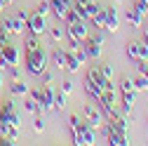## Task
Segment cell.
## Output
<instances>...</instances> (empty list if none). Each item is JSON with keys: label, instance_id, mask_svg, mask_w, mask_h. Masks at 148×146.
I'll use <instances>...</instances> for the list:
<instances>
[{"label": "cell", "instance_id": "obj_36", "mask_svg": "<svg viewBox=\"0 0 148 146\" xmlns=\"http://www.w3.org/2000/svg\"><path fill=\"white\" fill-rule=\"evenodd\" d=\"M40 78H42V83H45V85H52V80H54V76H52V73H47V71H42V73H40Z\"/></svg>", "mask_w": 148, "mask_h": 146}, {"label": "cell", "instance_id": "obj_10", "mask_svg": "<svg viewBox=\"0 0 148 146\" xmlns=\"http://www.w3.org/2000/svg\"><path fill=\"white\" fill-rule=\"evenodd\" d=\"M82 113H85V118H87V123L94 127H101V123H103V113L99 111V108L94 106V104H85V108H82Z\"/></svg>", "mask_w": 148, "mask_h": 146}, {"label": "cell", "instance_id": "obj_33", "mask_svg": "<svg viewBox=\"0 0 148 146\" xmlns=\"http://www.w3.org/2000/svg\"><path fill=\"white\" fill-rule=\"evenodd\" d=\"M101 73H103V78H108V80H113V66H108V64H103V66H101Z\"/></svg>", "mask_w": 148, "mask_h": 146}, {"label": "cell", "instance_id": "obj_26", "mask_svg": "<svg viewBox=\"0 0 148 146\" xmlns=\"http://www.w3.org/2000/svg\"><path fill=\"white\" fill-rule=\"evenodd\" d=\"M35 47H40V43H38V35H28V38H26V52H33Z\"/></svg>", "mask_w": 148, "mask_h": 146}, {"label": "cell", "instance_id": "obj_2", "mask_svg": "<svg viewBox=\"0 0 148 146\" xmlns=\"http://www.w3.org/2000/svg\"><path fill=\"white\" fill-rule=\"evenodd\" d=\"M26 21H28V12L26 10H19L14 17H3V28L10 33V35H24V31H28V26H26Z\"/></svg>", "mask_w": 148, "mask_h": 146}, {"label": "cell", "instance_id": "obj_31", "mask_svg": "<svg viewBox=\"0 0 148 146\" xmlns=\"http://www.w3.org/2000/svg\"><path fill=\"white\" fill-rule=\"evenodd\" d=\"M33 132H38V134L45 132V123H42V118H35V120H33Z\"/></svg>", "mask_w": 148, "mask_h": 146}, {"label": "cell", "instance_id": "obj_40", "mask_svg": "<svg viewBox=\"0 0 148 146\" xmlns=\"http://www.w3.org/2000/svg\"><path fill=\"white\" fill-rule=\"evenodd\" d=\"M3 83H5V80H3V76H0V90H3Z\"/></svg>", "mask_w": 148, "mask_h": 146}, {"label": "cell", "instance_id": "obj_7", "mask_svg": "<svg viewBox=\"0 0 148 146\" xmlns=\"http://www.w3.org/2000/svg\"><path fill=\"white\" fill-rule=\"evenodd\" d=\"M26 26H28V31L33 33V35H45L47 33V21H45V17L42 14H38V12H33V14H28V21H26Z\"/></svg>", "mask_w": 148, "mask_h": 146}, {"label": "cell", "instance_id": "obj_38", "mask_svg": "<svg viewBox=\"0 0 148 146\" xmlns=\"http://www.w3.org/2000/svg\"><path fill=\"white\" fill-rule=\"evenodd\" d=\"M143 43H146V45H148V28H146V31H143Z\"/></svg>", "mask_w": 148, "mask_h": 146}, {"label": "cell", "instance_id": "obj_28", "mask_svg": "<svg viewBox=\"0 0 148 146\" xmlns=\"http://www.w3.org/2000/svg\"><path fill=\"white\" fill-rule=\"evenodd\" d=\"M97 12H99V5H97V3H87V7H85V19H92Z\"/></svg>", "mask_w": 148, "mask_h": 146}, {"label": "cell", "instance_id": "obj_34", "mask_svg": "<svg viewBox=\"0 0 148 146\" xmlns=\"http://www.w3.org/2000/svg\"><path fill=\"white\" fill-rule=\"evenodd\" d=\"M134 10H139L143 17H148V5H146V3H141V0H136V3H134Z\"/></svg>", "mask_w": 148, "mask_h": 146}, {"label": "cell", "instance_id": "obj_23", "mask_svg": "<svg viewBox=\"0 0 148 146\" xmlns=\"http://www.w3.org/2000/svg\"><path fill=\"white\" fill-rule=\"evenodd\" d=\"M132 83H134V90H136V92H146V90H148V78L141 76V73H139Z\"/></svg>", "mask_w": 148, "mask_h": 146}, {"label": "cell", "instance_id": "obj_12", "mask_svg": "<svg viewBox=\"0 0 148 146\" xmlns=\"http://www.w3.org/2000/svg\"><path fill=\"white\" fill-rule=\"evenodd\" d=\"M3 59L7 61V68H10V66H19V61H21V52H19V47L7 43L5 50H3Z\"/></svg>", "mask_w": 148, "mask_h": 146}, {"label": "cell", "instance_id": "obj_19", "mask_svg": "<svg viewBox=\"0 0 148 146\" xmlns=\"http://www.w3.org/2000/svg\"><path fill=\"white\" fill-rule=\"evenodd\" d=\"M47 33H49L52 43H61L66 38V28H61V26H52V28H47Z\"/></svg>", "mask_w": 148, "mask_h": 146}, {"label": "cell", "instance_id": "obj_18", "mask_svg": "<svg viewBox=\"0 0 148 146\" xmlns=\"http://www.w3.org/2000/svg\"><path fill=\"white\" fill-rule=\"evenodd\" d=\"M80 66H82V64L78 61L75 52H71V50H68V57H66V71H68V73H78Z\"/></svg>", "mask_w": 148, "mask_h": 146}, {"label": "cell", "instance_id": "obj_3", "mask_svg": "<svg viewBox=\"0 0 148 146\" xmlns=\"http://www.w3.org/2000/svg\"><path fill=\"white\" fill-rule=\"evenodd\" d=\"M73 144L78 146H89L97 141V134H94V127H92L89 123H80L78 127H73Z\"/></svg>", "mask_w": 148, "mask_h": 146}, {"label": "cell", "instance_id": "obj_22", "mask_svg": "<svg viewBox=\"0 0 148 146\" xmlns=\"http://www.w3.org/2000/svg\"><path fill=\"white\" fill-rule=\"evenodd\" d=\"M24 111L26 113H33V116H38L40 113V106H38V101H35V99H24Z\"/></svg>", "mask_w": 148, "mask_h": 146}, {"label": "cell", "instance_id": "obj_20", "mask_svg": "<svg viewBox=\"0 0 148 146\" xmlns=\"http://www.w3.org/2000/svg\"><path fill=\"white\" fill-rule=\"evenodd\" d=\"M92 24L97 28H106V7H99V12L92 17Z\"/></svg>", "mask_w": 148, "mask_h": 146}, {"label": "cell", "instance_id": "obj_24", "mask_svg": "<svg viewBox=\"0 0 148 146\" xmlns=\"http://www.w3.org/2000/svg\"><path fill=\"white\" fill-rule=\"evenodd\" d=\"M85 90H87V94H89L92 99H99V97H101V92H103L101 87H97V85H92L89 80H85Z\"/></svg>", "mask_w": 148, "mask_h": 146}, {"label": "cell", "instance_id": "obj_9", "mask_svg": "<svg viewBox=\"0 0 148 146\" xmlns=\"http://www.w3.org/2000/svg\"><path fill=\"white\" fill-rule=\"evenodd\" d=\"M127 54L132 61H148V45L146 43H129Z\"/></svg>", "mask_w": 148, "mask_h": 146}, {"label": "cell", "instance_id": "obj_11", "mask_svg": "<svg viewBox=\"0 0 148 146\" xmlns=\"http://www.w3.org/2000/svg\"><path fill=\"white\" fill-rule=\"evenodd\" d=\"M54 94H57V90H54L52 85H47L42 92H40V101H38V106H40L42 113H47V111H52V108H54Z\"/></svg>", "mask_w": 148, "mask_h": 146}, {"label": "cell", "instance_id": "obj_25", "mask_svg": "<svg viewBox=\"0 0 148 146\" xmlns=\"http://www.w3.org/2000/svg\"><path fill=\"white\" fill-rule=\"evenodd\" d=\"M120 92H136L132 78H122V80H120Z\"/></svg>", "mask_w": 148, "mask_h": 146}, {"label": "cell", "instance_id": "obj_21", "mask_svg": "<svg viewBox=\"0 0 148 146\" xmlns=\"http://www.w3.org/2000/svg\"><path fill=\"white\" fill-rule=\"evenodd\" d=\"M66 106H68V94L66 92H57L54 94V108H57V111H64Z\"/></svg>", "mask_w": 148, "mask_h": 146}, {"label": "cell", "instance_id": "obj_1", "mask_svg": "<svg viewBox=\"0 0 148 146\" xmlns=\"http://www.w3.org/2000/svg\"><path fill=\"white\" fill-rule=\"evenodd\" d=\"M47 61H49V54L42 45L35 47L33 52H26V71L31 76H40L42 71H47Z\"/></svg>", "mask_w": 148, "mask_h": 146}, {"label": "cell", "instance_id": "obj_32", "mask_svg": "<svg viewBox=\"0 0 148 146\" xmlns=\"http://www.w3.org/2000/svg\"><path fill=\"white\" fill-rule=\"evenodd\" d=\"M73 85H75L73 80H64V83H61V92H66V94H73Z\"/></svg>", "mask_w": 148, "mask_h": 146}, {"label": "cell", "instance_id": "obj_17", "mask_svg": "<svg viewBox=\"0 0 148 146\" xmlns=\"http://www.w3.org/2000/svg\"><path fill=\"white\" fill-rule=\"evenodd\" d=\"M127 21H129V26H132V28H139V26L143 24V14L132 7V10H127Z\"/></svg>", "mask_w": 148, "mask_h": 146}, {"label": "cell", "instance_id": "obj_13", "mask_svg": "<svg viewBox=\"0 0 148 146\" xmlns=\"http://www.w3.org/2000/svg\"><path fill=\"white\" fill-rule=\"evenodd\" d=\"M118 28H120V17H118V10H115V7H106V31L118 33Z\"/></svg>", "mask_w": 148, "mask_h": 146}, {"label": "cell", "instance_id": "obj_16", "mask_svg": "<svg viewBox=\"0 0 148 146\" xmlns=\"http://www.w3.org/2000/svg\"><path fill=\"white\" fill-rule=\"evenodd\" d=\"M28 90H31V85L24 80H12V85H10V92L14 97H28Z\"/></svg>", "mask_w": 148, "mask_h": 146}, {"label": "cell", "instance_id": "obj_15", "mask_svg": "<svg viewBox=\"0 0 148 146\" xmlns=\"http://www.w3.org/2000/svg\"><path fill=\"white\" fill-rule=\"evenodd\" d=\"M87 80L92 83V85H97V87H106V83H108V78H103V73H101V68H89L87 71Z\"/></svg>", "mask_w": 148, "mask_h": 146}, {"label": "cell", "instance_id": "obj_30", "mask_svg": "<svg viewBox=\"0 0 148 146\" xmlns=\"http://www.w3.org/2000/svg\"><path fill=\"white\" fill-rule=\"evenodd\" d=\"M7 71H10V78H12V80H21V71H19V66H10Z\"/></svg>", "mask_w": 148, "mask_h": 146}, {"label": "cell", "instance_id": "obj_35", "mask_svg": "<svg viewBox=\"0 0 148 146\" xmlns=\"http://www.w3.org/2000/svg\"><path fill=\"white\" fill-rule=\"evenodd\" d=\"M136 68H139L141 76H146V78H148V61H136Z\"/></svg>", "mask_w": 148, "mask_h": 146}, {"label": "cell", "instance_id": "obj_42", "mask_svg": "<svg viewBox=\"0 0 148 146\" xmlns=\"http://www.w3.org/2000/svg\"><path fill=\"white\" fill-rule=\"evenodd\" d=\"M0 21H3V12H0Z\"/></svg>", "mask_w": 148, "mask_h": 146}, {"label": "cell", "instance_id": "obj_8", "mask_svg": "<svg viewBox=\"0 0 148 146\" xmlns=\"http://www.w3.org/2000/svg\"><path fill=\"white\" fill-rule=\"evenodd\" d=\"M49 7H52V14L59 21H66L68 12L73 10V0H49Z\"/></svg>", "mask_w": 148, "mask_h": 146}, {"label": "cell", "instance_id": "obj_37", "mask_svg": "<svg viewBox=\"0 0 148 146\" xmlns=\"http://www.w3.org/2000/svg\"><path fill=\"white\" fill-rule=\"evenodd\" d=\"M80 123H82V120H80L78 116H71V118H68V127H71V130H73V127H78Z\"/></svg>", "mask_w": 148, "mask_h": 146}, {"label": "cell", "instance_id": "obj_41", "mask_svg": "<svg viewBox=\"0 0 148 146\" xmlns=\"http://www.w3.org/2000/svg\"><path fill=\"white\" fill-rule=\"evenodd\" d=\"M12 3H14V0H5V5H12Z\"/></svg>", "mask_w": 148, "mask_h": 146}, {"label": "cell", "instance_id": "obj_6", "mask_svg": "<svg viewBox=\"0 0 148 146\" xmlns=\"http://www.w3.org/2000/svg\"><path fill=\"white\" fill-rule=\"evenodd\" d=\"M85 52L89 59H99L101 52H103V35H89V38L85 40Z\"/></svg>", "mask_w": 148, "mask_h": 146}, {"label": "cell", "instance_id": "obj_39", "mask_svg": "<svg viewBox=\"0 0 148 146\" xmlns=\"http://www.w3.org/2000/svg\"><path fill=\"white\" fill-rule=\"evenodd\" d=\"M5 10V0H0V12H3Z\"/></svg>", "mask_w": 148, "mask_h": 146}, {"label": "cell", "instance_id": "obj_5", "mask_svg": "<svg viewBox=\"0 0 148 146\" xmlns=\"http://www.w3.org/2000/svg\"><path fill=\"white\" fill-rule=\"evenodd\" d=\"M0 125H14V127H21V113L16 111L14 101H5L0 106Z\"/></svg>", "mask_w": 148, "mask_h": 146}, {"label": "cell", "instance_id": "obj_27", "mask_svg": "<svg viewBox=\"0 0 148 146\" xmlns=\"http://www.w3.org/2000/svg\"><path fill=\"white\" fill-rule=\"evenodd\" d=\"M35 12H38V14H42V17H47V14L52 12V7H49V0H42V3H38Z\"/></svg>", "mask_w": 148, "mask_h": 146}, {"label": "cell", "instance_id": "obj_14", "mask_svg": "<svg viewBox=\"0 0 148 146\" xmlns=\"http://www.w3.org/2000/svg\"><path fill=\"white\" fill-rule=\"evenodd\" d=\"M66 57H68V50H61V47H54L52 54H49V59L54 61V66H57L59 71L66 68Z\"/></svg>", "mask_w": 148, "mask_h": 146}, {"label": "cell", "instance_id": "obj_29", "mask_svg": "<svg viewBox=\"0 0 148 146\" xmlns=\"http://www.w3.org/2000/svg\"><path fill=\"white\" fill-rule=\"evenodd\" d=\"M71 52H75V57H78V61H80V64H85V61L89 59V57H87V52H85V47H80V45H78L75 50H71Z\"/></svg>", "mask_w": 148, "mask_h": 146}, {"label": "cell", "instance_id": "obj_4", "mask_svg": "<svg viewBox=\"0 0 148 146\" xmlns=\"http://www.w3.org/2000/svg\"><path fill=\"white\" fill-rule=\"evenodd\" d=\"M66 38H68V40L85 43V40L89 38V28H87L85 19H73V21H66Z\"/></svg>", "mask_w": 148, "mask_h": 146}]
</instances>
